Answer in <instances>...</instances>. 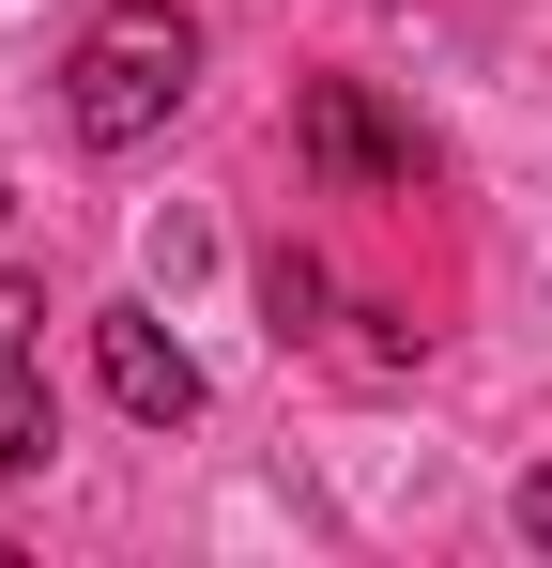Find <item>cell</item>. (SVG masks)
Instances as JSON below:
<instances>
[{
    "instance_id": "6da1fadb",
    "label": "cell",
    "mask_w": 552,
    "mask_h": 568,
    "mask_svg": "<svg viewBox=\"0 0 552 568\" xmlns=\"http://www.w3.org/2000/svg\"><path fill=\"white\" fill-rule=\"evenodd\" d=\"M184 93H200V16H170V0H108L78 31V62H62V123L92 154H139Z\"/></svg>"
},
{
    "instance_id": "7a4b0ae2",
    "label": "cell",
    "mask_w": 552,
    "mask_h": 568,
    "mask_svg": "<svg viewBox=\"0 0 552 568\" xmlns=\"http://www.w3.org/2000/svg\"><path fill=\"white\" fill-rule=\"evenodd\" d=\"M292 139H307V170H338V185H399V200H415V123H384L368 78H307Z\"/></svg>"
},
{
    "instance_id": "3957f363",
    "label": "cell",
    "mask_w": 552,
    "mask_h": 568,
    "mask_svg": "<svg viewBox=\"0 0 552 568\" xmlns=\"http://www.w3.org/2000/svg\"><path fill=\"white\" fill-rule=\"evenodd\" d=\"M92 369H108V399H123L139 430H184V415H200V354H184L154 307H92Z\"/></svg>"
},
{
    "instance_id": "277c9868",
    "label": "cell",
    "mask_w": 552,
    "mask_h": 568,
    "mask_svg": "<svg viewBox=\"0 0 552 568\" xmlns=\"http://www.w3.org/2000/svg\"><path fill=\"white\" fill-rule=\"evenodd\" d=\"M47 462V292L0 277V476Z\"/></svg>"
},
{
    "instance_id": "5b68a950",
    "label": "cell",
    "mask_w": 552,
    "mask_h": 568,
    "mask_svg": "<svg viewBox=\"0 0 552 568\" xmlns=\"http://www.w3.org/2000/svg\"><path fill=\"white\" fill-rule=\"evenodd\" d=\"M262 323H276V354H292V338H323V262H292V246H276V262H262Z\"/></svg>"
},
{
    "instance_id": "8992f818",
    "label": "cell",
    "mask_w": 552,
    "mask_h": 568,
    "mask_svg": "<svg viewBox=\"0 0 552 568\" xmlns=\"http://www.w3.org/2000/svg\"><path fill=\"white\" fill-rule=\"evenodd\" d=\"M507 523H522V538H538V554H552V462L522 476V491H507Z\"/></svg>"
},
{
    "instance_id": "52a82bcc",
    "label": "cell",
    "mask_w": 552,
    "mask_h": 568,
    "mask_svg": "<svg viewBox=\"0 0 552 568\" xmlns=\"http://www.w3.org/2000/svg\"><path fill=\"white\" fill-rule=\"evenodd\" d=\"M0 568H16V538H0Z\"/></svg>"
}]
</instances>
